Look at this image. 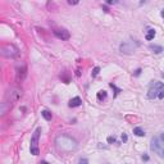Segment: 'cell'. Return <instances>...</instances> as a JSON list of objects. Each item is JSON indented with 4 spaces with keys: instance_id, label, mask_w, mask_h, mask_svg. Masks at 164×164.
Returning <instances> with one entry per match:
<instances>
[{
    "instance_id": "cell-1",
    "label": "cell",
    "mask_w": 164,
    "mask_h": 164,
    "mask_svg": "<svg viewBox=\"0 0 164 164\" xmlns=\"http://www.w3.org/2000/svg\"><path fill=\"white\" fill-rule=\"evenodd\" d=\"M55 146L59 151H73V150L77 149V141L75 138H72L71 136L67 135H60L55 138Z\"/></svg>"
},
{
    "instance_id": "cell-2",
    "label": "cell",
    "mask_w": 164,
    "mask_h": 164,
    "mask_svg": "<svg viewBox=\"0 0 164 164\" xmlns=\"http://www.w3.org/2000/svg\"><path fill=\"white\" fill-rule=\"evenodd\" d=\"M164 91V83L159 82V81H153L150 83L149 87V92H148V97L149 99H155L159 96V94Z\"/></svg>"
},
{
    "instance_id": "cell-3",
    "label": "cell",
    "mask_w": 164,
    "mask_h": 164,
    "mask_svg": "<svg viewBox=\"0 0 164 164\" xmlns=\"http://www.w3.org/2000/svg\"><path fill=\"white\" fill-rule=\"evenodd\" d=\"M40 133H41V128H36V131L33 132L32 135V138H31V148H30V151L32 155H39L40 154V150H39V137H40Z\"/></svg>"
},
{
    "instance_id": "cell-4",
    "label": "cell",
    "mask_w": 164,
    "mask_h": 164,
    "mask_svg": "<svg viewBox=\"0 0 164 164\" xmlns=\"http://www.w3.org/2000/svg\"><path fill=\"white\" fill-rule=\"evenodd\" d=\"M150 148H151V150L154 153H156L160 158L164 159V144H162L160 142V140L158 137H154L151 140V145H150Z\"/></svg>"
},
{
    "instance_id": "cell-5",
    "label": "cell",
    "mask_w": 164,
    "mask_h": 164,
    "mask_svg": "<svg viewBox=\"0 0 164 164\" xmlns=\"http://www.w3.org/2000/svg\"><path fill=\"white\" fill-rule=\"evenodd\" d=\"M1 55L3 57L14 58L18 55V49H17L14 45H4V46L1 48Z\"/></svg>"
},
{
    "instance_id": "cell-6",
    "label": "cell",
    "mask_w": 164,
    "mask_h": 164,
    "mask_svg": "<svg viewBox=\"0 0 164 164\" xmlns=\"http://www.w3.org/2000/svg\"><path fill=\"white\" fill-rule=\"evenodd\" d=\"M21 96H22V91H21V90H18V89H13L12 91H9L8 95H6V97H8V100H9L10 106H12L14 103L18 102Z\"/></svg>"
},
{
    "instance_id": "cell-7",
    "label": "cell",
    "mask_w": 164,
    "mask_h": 164,
    "mask_svg": "<svg viewBox=\"0 0 164 164\" xmlns=\"http://www.w3.org/2000/svg\"><path fill=\"white\" fill-rule=\"evenodd\" d=\"M54 35L60 40H68L69 39V32L67 30L62 28V30H55L54 31Z\"/></svg>"
},
{
    "instance_id": "cell-8",
    "label": "cell",
    "mask_w": 164,
    "mask_h": 164,
    "mask_svg": "<svg viewBox=\"0 0 164 164\" xmlns=\"http://www.w3.org/2000/svg\"><path fill=\"white\" fill-rule=\"evenodd\" d=\"M26 75H27L26 65H22L21 68L17 69V82H22L24 80V77H26Z\"/></svg>"
},
{
    "instance_id": "cell-9",
    "label": "cell",
    "mask_w": 164,
    "mask_h": 164,
    "mask_svg": "<svg viewBox=\"0 0 164 164\" xmlns=\"http://www.w3.org/2000/svg\"><path fill=\"white\" fill-rule=\"evenodd\" d=\"M81 104H82V100L77 96V97H73V99L69 100V104H68V105L71 106V108H76V106H80Z\"/></svg>"
},
{
    "instance_id": "cell-10",
    "label": "cell",
    "mask_w": 164,
    "mask_h": 164,
    "mask_svg": "<svg viewBox=\"0 0 164 164\" xmlns=\"http://www.w3.org/2000/svg\"><path fill=\"white\" fill-rule=\"evenodd\" d=\"M155 37V30H153V28H150L149 31H148V33H146V36H145V39L148 40V41H150V40H153Z\"/></svg>"
},
{
    "instance_id": "cell-11",
    "label": "cell",
    "mask_w": 164,
    "mask_h": 164,
    "mask_svg": "<svg viewBox=\"0 0 164 164\" xmlns=\"http://www.w3.org/2000/svg\"><path fill=\"white\" fill-rule=\"evenodd\" d=\"M133 133H135L136 136H138V137H142V136H145L144 130H142V128H140V127L133 128Z\"/></svg>"
},
{
    "instance_id": "cell-12",
    "label": "cell",
    "mask_w": 164,
    "mask_h": 164,
    "mask_svg": "<svg viewBox=\"0 0 164 164\" xmlns=\"http://www.w3.org/2000/svg\"><path fill=\"white\" fill-rule=\"evenodd\" d=\"M150 49H151L155 54H159V53H162V51H163L162 46H158V45H150Z\"/></svg>"
},
{
    "instance_id": "cell-13",
    "label": "cell",
    "mask_w": 164,
    "mask_h": 164,
    "mask_svg": "<svg viewBox=\"0 0 164 164\" xmlns=\"http://www.w3.org/2000/svg\"><path fill=\"white\" fill-rule=\"evenodd\" d=\"M41 114H43V117L46 121H51V118H53V116H51V113L49 110H43V111H41Z\"/></svg>"
},
{
    "instance_id": "cell-14",
    "label": "cell",
    "mask_w": 164,
    "mask_h": 164,
    "mask_svg": "<svg viewBox=\"0 0 164 164\" xmlns=\"http://www.w3.org/2000/svg\"><path fill=\"white\" fill-rule=\"evenodd\" d=\"M106 97V91H104V90H102V91L97 92V99L99 100H104Z\"/></svg>"
},
{
    "instance_id": "cell-15",
    "label": "cell",
    "mask_w": 164,
    "mask_h": 164,
    "mask_svg": "<svg viewBox=\"0 0 164 164\" xmlns=\"http://www.w3.org/2000/svg\"><path fill=\"white\" fill-rule=\"evenodd\" d=\"M99 71H100V68H99V67H95V68H94V71H92V73H91V76H92V77H95V76H97V73H99Z\"/></svg>"
},
{
    "instance_id": "cell-16",
    "label": "cell",
    "mask_w": 164,
    "mask_h": 164,
    "mask_svg": "<svg viewBox=\"0 0 164 164\" xmlns=\"http://www.w3.org/2000/svg\"><path fill=\"white\" fill-rule=\"evenodd\" d=\"M78 164H89V162H87V159H80V162H78Z\"/></svg>"
},
{
    "instance_id": "cell-17",
    "label": "cell",
    "mask_w": 164,
    "mask_h": 164,
    "mask_svg": "<svg viewBox=\"0 0 164 164\" xmlns=\"http://www.w3.org/2000/svg\"><path fill=\"white\" fill-rule=\"evenodd\" d=\"M114 141H116V138H114V137H111V136H110V137H108V142H110V144H111V142H114Z\"/></svg>"
},
{
    "instance_id": "cell-18",
    "label": "cell",
    "mask_w": 164,
    "mask_h": 164,
    "mask_svg": "<svg viewBox=\"0 0 164 164\" xmlns=\"http://www.w3.org/2000/svg\"><path fill=\"white\" fill-rule=\"evenodd\" d=\"M122 140H123V141H127V136H126V135H122Z\"/></svg>"
},
{
    "instance_id": "cell-19",
    "label": "cell",
    "mask_w": 164,
    "mask_h": 164,
    "mask_svg": "<svg viewBox=\"0 0 164 164\" xmlns=\"http://www.w3.org/2000/svg\"><path fill=\"white\" fill-rule=\"evenodd\" d=\"M140 72H141V69H137V71H136V73H135V75H136V76H138V75H140Z\"/></svg>"
},
{
    "instance_id": "cell-20",
    "label": "cell",
    "mask_w": 164,
    "mask_h": 164,
    "mask_svg": "<svg viewBox=\"0 0 164 164\" xmlns=\"http://www.w3.org/2000/svg\"><path fill=\"white\" fill-rule=\"evenodd\" d=\"M142 159H144V160H149V156L148 155H144V156H142Z\"/></svg>"
},
{
    "instance_id": "cell-21",
    "label": "cell",
    "mask_w": 164,
    "mask_h": 164,
    "mask_svg": "<svg viewBox=\"0 0 164 164\" xmlns=\"http://www.w3.org/2000/svg\"><path fill=\"white\" fill-rule=\"evenodd\" d=\"M40 164H50V163H48V162H45V160H43V162H40Z\"/></svg>"
},
{
    "instance_id": "cell-22",
    "label": "cell",
    "mask_w": 164,
    "mask_h": 164,
    "mask_svg": "<svg viewBox=\"0 0 164 164\" xmlns=\"http://www.w3.org/2000/svg\"><path fill=\"white\" fill-rule=\"evenodd\" d=\"M160 14H162V17H163V18H164V8L162 9V13H160Z\"/></svg>"
},
{
    "instance_id": "cell-23",
    "label": "cell",
    "mask_w": 164,
    "mask_h": 164,
    "mask_svg": "<svg viewBox=\"0 0 164 164\" xmlns=\"http://www.w3.org/2000/svg\"><path fill=\"white\" fill-rule=\"evenodd\" d=\"M162 138H163V140H164V133H163V135H162Z\"/></svg>"
}]
</instances>
